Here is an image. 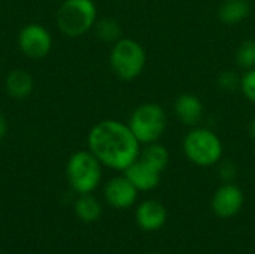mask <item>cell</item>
I'll return each instance as SVG.
<instances>
[{"label":"cell","mask_w":255,"mask_h":254,"mask_svg":"<svg viewBox=\"0 0 255 254\" xmlns=\"http://www.w3.org/2000/svg\"><path fill=\"white\" fill-rule=\"evenodd\" d=\"M88 150L99 162L114 171L124 172L140 154V142L128 124L118 120H102L88 132Z\"/></svg>","instance_id":"obj_1"},{"label":"cell","mask_w":255,"mask_h":254,"mask_svg":"<svg viewBox=\"0 0 255 254\" xmlns=\"http://www.w3.org/2000/svg\"><path fill=\"white\" fill-rule=\"evenodd\" d=\"M182 150L187 159L200 168L215 166L221 162L224 147L220 136L206 127H191L182 141Z\"/></svg>","instance_id":"obj_2"},{"label":"cell","mask_w":255,"mask_h":254,"mask_svg":"<svg viewBox=\"0 0 255 254\" xmlns=\"http://www.w3.org/2000/svg\"><path fill=\"white\" fill-rule=\"evenodd\" d=\"M109 64L120 79L133 81L142 75L146 66V51L137 40L121 37L111 49Z\"/></svg>","instance_id":"obj_3"},{"label":"cell","mask_w":255,"mask_h":254,"mask_svg":"<svg viewBox=\"0 0 255 254\" xmlns=\"http://www.w3.org/2000/svg\"><path fill=\"white\" fill-rule=\"evenodd\" d=\"M102 163L90 150L73 153L66 165V177L78 195L93 193L102 181Z\"/></svg>","instance_id":"obj_4"},{"label":"cell","mask_w":255,"mask_h":254,"mask_svg":"<svg viewBox=\"0 0 255 254\" xmlns=\"http://www.w3.org/2000/svg\"><path fill=\"white\" fill-rule=\"evenodd\" d=\"M97 21L93 0H64L57 10V25L67 37H79L90 31Z\"/></svg>","instance_id":"obj_5"},{"label":"cell","mask_w":255,"mask_h":254,"mask_svg":"<svg viewBox=\"0 0 255 254\" xmlns=\"http://www.w3.org/2000/svg\"><path fill=\"white\" fill-rule=\"evenodd\" d=\"M128 127L136 139L143 144L158 142L167 126V115L158 103H142L133 109L128 118Z\"/></svg>","instance_id":"obj_6"},{"label":"cell","mask_w":255,"mask_h":254,"mask_svg":"<svg viewBox=\"0 0 255 254\" xmlns=\"http://www.w3.org/2000/svg\"><path fill=\"white\" fill-rule=\"evenodd\" d=\"M18 48L30 58H43L52 48L51 33L37 22L25 24L18 33Z\"/></svg>","instance_id":"obj_7"},{"label":"cell","mask_w":255,"mask_h":254,"mask_svg":"<svg viewBox=\"0 0 255 254\" xmlns=\"http://www.w3.org/2000/svg\"><path fill=\"white\" fill-rule=\"evenodd\" d=\"M245 204V195L242 189L233 183H224L220 186L211 201L212 211L220 219H232L238 216Z\"/></svg>","instance_id":"obj_8"},{"label":"cell","mask_w":255,"mask_h":254,"mask_svg":"<svg viewBox=\"0 0 255 254\" xmlns=\"http://www.w3.org/2000/svg\"><path fill=\"white\" fill-rule=\"evenodd\" d=\"M105 199L115 210H127L137 201L139 190L130 183L126 175L111 178L105 186Z\"/></svg>","instance_id":"obj_9"},{"label":"cell","mask_w":255,"mask_h":254,"mask_svg":"<svg viewBox=\"0 0 255 254\" xmlns=\"http://www.w3.org/2000/svg\"><path fill=\"white\" fill-rule=\"evenodd\" d=\"M134 219L137 226L145 232L160 231L167 222V210L166 207L154 199L143 201L137 205Z\"/></svg>","instance_id":"obj_10"},{"label":"cell","mask_w":255,"mask_h":254,"mask_svg":"<svg viewBox=\"0 0 255 254\" xmlns=\"http://www.w3.org/2000/svg\"><path fill=\"white\" fill-rule=\"evenodd\" d=\"M173 111L176 118L188 127H196L200 124L205 115V106L202 100L193 93H182L176 97Z\"/></svg>","instance_id":"obj_11"},{"label":"cell","mask_w":255,"mask_h":254,"mask_svg":"<svg viewBox=\"0 0 255 254\" xmlns=\"http://www.w3.org/2000/svg\"><path fill=\"white\" fill-rule=\"evenodd\" d=\"M124 175L139 192H151L157 189L161 181V172L154 169L139 157L124 171Z\"/></svg>","instance_id":"obj_12"},{"label":"cell","mask_w":255,"mask_h":254,"mask_svg":"<svg viewBox=\"0 0 255 254\" xmlns=\"http://www.w3.org/2000/svg\"><path fill=\"white\" fill-rule=\"evenodd\" d=\"M4 90L7 96L15 100L27 99L34 90V79L27 70L15 69L7 73L4 79Z\"/></svg>","instance_id":"obj_13"},{"label":"cell","mask_w":255,"mask_h":254,"mask_svg":"<svg viewBox=\"0 0 255 254\" xmlns=\"http://www.w3.org/2000/svg\"><path fill=\"white\" fill-rule=\"evenodd\" d=\"M251 13L248 0H224L218 7V18L226 25H236Z\"/></svg>","instance_id":"obj_14"},{"label":"cell","mask_w":255,"mask_h":254,"mask_svg":"<svg viewBox=\"0 0 255 254\" xmlns=\"http://www.w3.org/2000/svg\"><path fill=\"white\" fill-rule=\"evenodd\" d=\"M75 214L84 223H94L102 216V205L91 193L79 195L75 202Z\"/></svg>","instance_id":"obj_15"},{"label":"cell","mask_w":255,"mask_h":254,"mask_svg":"<svg viewBox=\"0 0 255 254\" xmlns=\"http://www.w3.org/2000/svg\"><path fill=\"white\" fill-rule=\"evenodd\" d=\"M139 159H142L149 166H152L154 169H157V171H160L163 174V171L169 165V151L161 144L152 142V144L145 145V148L140 150Z\"/></svg>","instance_id":"obj_16"},{"label":"cell","mask_w":255,"mask_h":254,"mask_svg":"<svg viewBox=\"0 0 255 254\" xmlns=\"http://www.w3.org/2000/svg\"><path fill=\"white\" fill-rule=\"evenodd\" d=\"M93 28H94L97 37L100 40H103V42H112V43H115L118 39L123 37L121 25L114 18H103L100 21H96V24H94Z\"/></svg>","instance_id":"obj_17"},{"label":"cell","mask_w":255,"mask_h":254,"mask_svg":"<svg viewBox=\"0 0 255 254\" xmlns=\"http://www.w3.org/2000/svg\"><path fill=\"white\" fill-rule=\"evenodd\" d=\"M236 63L241 69L250 70L255 67V40L247 39L236 49Z\"/></svg>","instance_id":"obj_18"},{"label":"cell","mask_w":255,"mask_h":254,"mask_svg":"<svg viewBox=\"0 0 255 254\" xmlns=\"http://www.w3.org/2000/svg\"><path fill=\"white\" fill-rule=\"evenodd\" d=\"M217 84L224 91H233L241 87V76L233 70H223L217 78Z\"/></svg>","instance_id":"obj_19"},{"label":"cell","mask_w":255,"mask_h":254,"mask_svg":"<svg viewBox=\"0 0 255 254\" xmlns=\"http://www.w3.org/2000/svg\"><path fill=\"white\" fill-rule=\"evenodd\" d=\"M244 93V96L255 103V67L245 70V73L241 76V87H239Z\"/></svg>","instance_id":"obj_20"},{"label":"cell","mask_w":255,"mask_h":254,"mask_svg":"<svg viewBox=\"0 0 255 254\" xmlns=\"http://www.w3.org/2000/svg\"><path fill=\"white\" fill-rule=\"evenodd\" d=\"M236 166L232 162H220V168H218V174L223 178L224 183H232L236 177Z\"/></svg>","instance_id":"obj_21"},{"label":"cell","mask_w":255,"mask_h":254,"mask_svg":"<svg viewBox=\"0 0 255 254\" xmlns=\"http://www.w3.org/2000/svg\"><path fill=\"white\" fill-rule=\"evenodd\" d=\"M7 129H9V124H7V120L4 117L3 112H0V139H3L7 133Z\"/></svg>","instance_id":"obj_22"},{"label":"cell","mask_w":255,"mask_h":254,"mask_svg":"<svg viewBox=\"0 0 255 254\" xmlns=\"http://www.w3.org/2000/svg\"><path fill=\"white\" fill-rule=\"evenodd\" d=\"M250 136L255 141V117L251 120V123H250Z\"/></svg>","instance_id":"obj_23"},{"label":"cell","mask_w":255,"mask_h":254,"mask_svg":"<svg viewBox=\"0 0 255 254\" xmlns=\"http://www.w3.org/2000/svg\"><path fill=\"white\" fill-rule=\"evenodd\" d=\"M148 254H161V253H148Z\"/></svg>","instance_id":"obj_24"}]
</instances>
